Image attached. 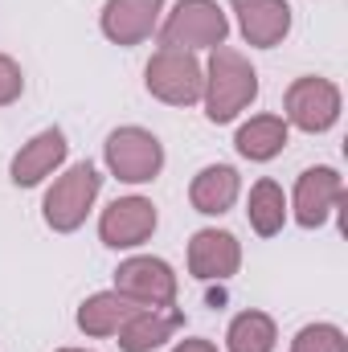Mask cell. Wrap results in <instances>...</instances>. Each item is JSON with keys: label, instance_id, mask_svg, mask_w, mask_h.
I'll return each instance as SVG.
<instances>
[{"label": "cell", "instance_id": "cell-12", "mask_svg": "<svg viewBox=\"0 0 348 352\" xmlns=\"http://www.w3.org/2000/svg\"><path fill=\"white\" fill-rule=\"evenodd\" d=\"M66 156H70L66 131H62V127H45V131H37L29 144L17 148V156H12V164H8V180H12L17 188H37L45 176H54L66 164Z\"/></svg>", "mask_w": 348, "mask_h": 352}, {"label": "cell", "instance_id": "cell-21", "mask_svg": "<svg viewBox=\"0 0 348 352\" xmlns=\"http://www.w3.org/2000/svg\"><path fill=\"white\" fill-rule=\"evenodd\" d=\"M25 94V74H21V62L0 54V107H12L17 98Z\"/></svg>", "mask_w": 348, "mask_h": 352}, {"label": "cell", "instance_id": "cell-13", "mask_svg": "<svg viewBox=\"0 0 348 352\" xmlns=\"http://www.w3.org/2000/svg\"><path fill=\"white\" fill-rule=\"evenodd\" d=\"M238 16V33L250 50H274L291 33V4L287 0H230Z\"/></svg>", "mask_w": 348, "mask_h": 352}, {"label": "cell", "instance_id": "cell-8", "mask_svg": "<svg viewBox=\"0 0 348 352\" xmlns=\"http://www.w3.org/2000/svg\"><path fill=\"white\" fill-rule=\"evenodd\" d=\"M345 205V176L332 164H316L303 168L295 180V192L287 201V213L303 226V230H320L336 209Z\"/></svg>", "mask_w": 348, "mask_h": 352}, {"label": "cell", "instance_id": "cell-23", "mask_svg": "<svg viewBox=\"0 0 348 352\" xmlns=\"http://www.w3.org/2000/svg\"><path fill=\"white\" fill-rule=\"evenodd\" d=\"M58 352H87V349H58Z\"/></svg>", "mask_w": 348, "mask_h": 352}, {"label": "cell", "instance_id": "cell-20", "mask_svg": "<svg viewBox=\"0 0 348 352\" xmlns=\"http://www.w3.org/2000/svg\"><path fill=\"white\" fill-rule=\"evenodd\" d=\"M291 352H348V336L336 324H303L291 340Z\"/></svg>", "mask_w": 348, "mask_h": 352}, {"label": "cell", "instance_id": "cell-1", "mask_svg": "<svg viewBox=\"0 0 348 352\" xmlns=\"http://www.w3.org/2000/svg\"><path fill=\"white\" fill-rule=\"evenodd\" d=\"M205 66V87H201V107L209 123H234L254 98H259V70L242 50L217 45L209 50Z\"/></svg>", "mask_w": 348, "mask_h": 352}, {"label": "cell", "instance_id": "cell-15", "mask_svg": "<svg viewBox=\"0 0 348 352\" xmlns=\"http://www.w3.org/2000/svg\"><path fill=\"white\" fill-rule=\"evenodd\" d=\"M242 197V176L234 164H205L188 184V205L205 217H221L238 205Z\"/></svg>", "mask_w": 348, "mask_h": 352}, {"label": "cell", "instance_id": "cell-10", "mask_svg": "<svg viewBox=\"0 0 348 352\" xmlns=\"http://www.w3.org/2000/svg\"><path fill=\"white\" fill-rule=\"evenodd\" d=\"M164 4H168V0H107L102 12H98V29H102V37H107L111 45L131 50V45L148 41V37L160 29Z\"/></svg>", "mask_w": 348, "mask_h": 352}, {"label": "cell", "instance_id": "cell-4", "mask_svg": "<svg viewBox=\"0 0 348 352\" xmlns=\"http://www.w3.org/2000/svg\"><path fill=\"white\" fill-rule=\"evenodd\" d=\"M102 164L107 173L123 184H152L164 173V144L148 127H115L102 144Z\"/></svg>", "mask_w": 348, "mask_h": 352}, {"label": "cell", "instance_id": "cell-17", "mask_svg": "<svg viewBox=\"0 0 348 352\" xmlns=\"http://www.w3.org/2000/svg\"><path fill=\"white\" fill-rule=\"evenodd\" d=\"M287 144H291V127L283 115H250L234 135L238 156L250 164H270L274 156H283Z\"/></svg>", "mask_w": 348, "mask_h": 352}, {"label": "cell", "instance_id": "cell-9", "mask_svg": "<svg viewBox=\"0 0 348 352\" xmlns=\"http://www.w3.org/2000/svg\"><path fill=\"white\" fill-rule=\"evenodd\" d=\"M160 226V213L148 197L131 192V197H115L102 213H98V242L111 250H140Z\"/></svg>", "mask_w": 348, "mask_h": 352}, {"label": "cell", "instance_id": "cell-16", "mask_svg": "<svg viewBox=\"0 0 348 352\" xmlns=\"http://www.w3.org/2000/svg\"><path fill=\"white\" fill-rule=\"evenodd\" d=\"M135 311H140V303H131L127 295H119V291L111 287V291H94L90 299H83L74 324H78V332L90 336V340H107V336H115Z\"/></svg>", "mask_w": 348, "mask_h": 352}, {"label": "cell", "instance_id": "cell-22", "mask_svg": "<svg viewBox=\"0 0 348 352\" xmlns=\"http://www.w3.org/2000/svg\"><path fill=\"white\" fill-rule=\"evenodd\" d=\"M173 352H217V344L205 340V336H188V340H176Z\"/></svg>", "mask_w": 348, "mask_h": 352}, {"label": "cell", "instance_id": "cell-2", "mask_svg": "<svg viewBox=\"0 0 348 352\" xmlns=\"http://www.w3.org/2000/svg\"><path fill=\"white\" fill-rule=\"evenodd\" d=\"M156 33L164 50H217L230 37V16L217 0H176Z\"/></svg>", "mask_w": 348, "mask_h": 352}, {"label": "cell", "instance_id": "cell-14", "mask_svg": "<svg viewBox=\"0 0 348 352\" xmlns=\"http://www.w3.org/2000/svg\"><path fill=\"white\" fill-rule=\"evenodd\" d=\"M184 328V311L180 307H140L115 336L123 352H156L168 340H176V332Z\"/></svg>", "mask_w": 348, "mask_h": 352}, {"label": "cell", "instance_id": "cell-18", "mask_svg": "<svg viewBox=\"0 0 348 352\" xmlns=\"http://www.w3.org/2000/svg\"><path fill=\"white\" fill-rule=\"evenodd\" d=\"M246 217H250V230L259 234V238H274V234H283V226H287V192H283V184L279 180H270V176H262L250 184V197H246Z\"/></svg>", "mask_w": 348, "mask_h": 352}, {"label": "cell", "instance_id": "cell-6", "mask_svg": "<svg viewBox=\"0 0 348 352\" xmlns=\"http://www.w3.org/2000/svg\"><path fill=\"white\" fill-rule=\"evenodd\" d=\"M144 87L164 107H193V102H201L205 66L188 50H164L160 45L144 66Z\"/></svg>", "mask_w": 348, "mask_h": 352}, {"label": "cell", "instance_id": "cell-5", "mask_svg": "<svg viewBox=\"0 0 348 352\" xmlns=\"http://www.w3.org/2000/svg\"><path fill=\"white\" fill-rule=\"evenodd\" d=\"M340 111H345L340 87L332 78H320V74L295 78L287 87V94H283V119H287V127H299L307 135L332 131L340 123Z\"/></svg>", "mask_w": 348, "mask_h": 352}, {"label": "cell", "instance_id": "cell-3", "mask_svg": "<svg viewBox=\"0 0 348 352\" xmlns=\"http://www.w3.org/2000/svg\"><path fill=\"white\" fill-rule=\"evenodd\" d=\"M102 192V173L90 164V160H78L70 164L66 173L58 176L50 188H45V201H41V217L54 234H74L83 230L87 213L94 209Z\"/></svg>", "mask_w": 348, "mask_h": 352}, {"label": "cell", "instance_id": "cell-11", "mask_svg": "<svg viewBox=\"0 0 348 352\" xmlns=\"http://www.w3.org/2000/svg\"><path fill=\"white\" fill-rule=\"evenodd\" d=\"M242 270V242L230 230H197L188 238V274L197 283H230Z\"/></svg>", "mask_w": 348, "mask_h": 352}, {"label": "cell", "instance_id": "cell-19", "mask_svg": "<svg viewBox=\"0 0 348 352\" xmlns=\"http://www.w3.org/2000/svg\"><path fill=\"white\" fill-rule=\"evenodd\" d=\"M279 344V324L266 311H238L226 328V349L230 352H274Z\"/></svg>", "mask_w": 348, "mask_h": 352}, {"label": "cell", "instance_id": "cell-7", "mask_svg": "<svg viewBox=\"0 0 348 352\" xmlns=\"http://www.w3.org/2000/svg\"><path fill=\"white\" fill-rule=\"evenodd\" d=\"M115 291L140 307H173L176 295H180V278L156 254H131L115 270Z\"/></svg>", "mask_w": 348, "mask_h": 352}]
</instances>
